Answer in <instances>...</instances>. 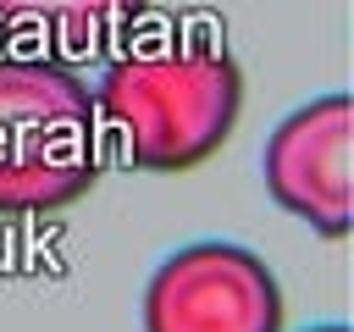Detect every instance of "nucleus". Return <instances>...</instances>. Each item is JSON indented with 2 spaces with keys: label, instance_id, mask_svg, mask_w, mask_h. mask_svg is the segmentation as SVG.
<instances>
[{
  "label": "nucleus",
  "instance_id": "obj_6",
  "mask_svg": "<svg viewBox=\"0 0 354 332\" xmlns=\"http://www.w3.org/2000/svg\"><path fill=\"white\" fill-rule=\"evenodd\" d=\"M304 332H348L343 321H326V326H304Z\"/></svg>",
  "mask_w": 354,
  "mask_h": 332
},
{
  "label": "nucleus",
  "instance_id": "obj_4",
  "mask_svg": "<svg viewBox=\"0 0 354 332\" xmlns=\"http://www.w3.org/2000/svg\"><path fill=\"white\" fill-rule=\"evenodd\" d=\"M348 138H354V105L343 89H332L288 111L260 155L266 194L288 216L310 221L321 238L348 232Z\"/></svg>",
  "mask_w": 354,
  "mask_h": 332
},
{
  "label": "nucleus",
  "instance_id": "obj_3",
  "mask_svg": "<svg viewBox=\"0 0 354 332\" xmlns=\"http://www.w3.org/2000/svg\"><path fill=\"white\" fill-rule=\"evenodd\" d=\"M144 332H282L271 266L227 238L171 249L144 282Z\"/></svg>",
  "mask_w": 354,
  "mask_h": 332
},
{
  "label": "nucleus",
  "instance_id": "obj_5",
  "mask_svg": "<svg viewBox=\"0 0 354 332\" xmlns=\"http://www.w3.org/2000/svg\"><path fill=\"white\" fill-rule=\"evenodd\" d=\"M138 11H144V0H0V22L50 28L61 39V50H72V55H88L100 33L122 28Z\"/></svg>",
  "mask_w": 354,
  "mask_h": 332
},
{
  "label": "nucleus",
  "instance_id": "obj_1",
  "mask_svg": "<svg viewBox=\"0 0 354 332\" xmlns=\"http://www.w3.org/2000/svg\"><path fill=\"white\" fill-rule=\"evenodd\" d=\"M100 122L122 133V160L138 172H194L238 127L243 72L221 39H188L116 61L94 89Z\"/></svg>",
  "mask_w": 354,
  "mask_h": 332
},
{
  "label": "nucleus",
  "instance_id": "obj_2",
  "mask_svg": "<svg viewBox=\"0 0 354 332\" xmlns=\"http://www.w3.org/2000/svg\"><path fill=\"white\" fill-rule=\"evenodd\" d=\"M94 89L55 61H0V216L77 205L100 177Z\"/></svg>",
  "mask_w": 354,
  "mask_h": 332
}]
</instances>
